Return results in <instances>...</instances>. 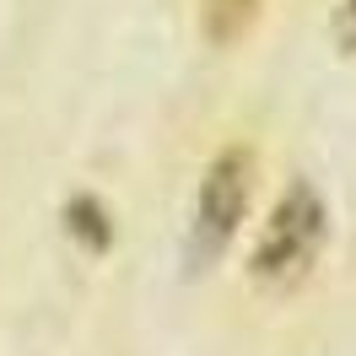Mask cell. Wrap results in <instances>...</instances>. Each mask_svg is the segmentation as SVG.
Here are the masks:
<instances>
[{"label":"cell","mask_w":356,"mask_h":356,"mask_svg":"<svg viewBox=\"0 0 356 356\" xmlns=\"http://www.w3.org/2000/svg\"><path fill=\"white\" fill-rule=\"evenodd\" d=\"M248 184H254V152L248 146H227L200 178V200H195V227H189V259L211 265L248 211Z\"/></svg>","instance_id":"cell-2"},{"label":"cell","mask_w":356,"mask_h":356,"mask_svg":"<svg viewBox=\"0 0 356 356\" xmlns=\"http://www.w3.org/2000/svg\"><path fill=\"white\" fill-rule=\"evenodd\" d=\"M324 232H330V211L318 200V189H313V184H291L286 195L275 200L265 232H259L254 275H259L265 286H297L313 270V259H318Z\"/></svg>","instance_id":"cell-1"},{"label":"cell","mask_w":356,"mask_h":356,"mask_svg":"<svg viewBox=\"0 0 356 356\" xmlns=\"http://www.w3.org/2000/svg\"><path fill=\"white\" fill-rule=\"evenodd\" d=\"M259 11H265V0H200V27L216 49H232L254 33Z\"/></svg>","instance_id":"cell-3"}]
</instances>
